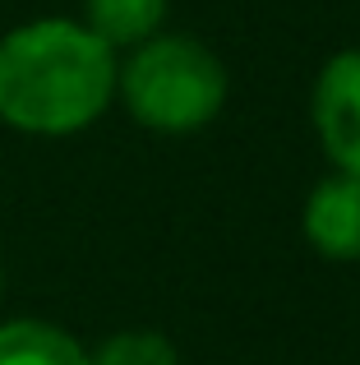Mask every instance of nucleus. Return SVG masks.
Masks as SVG:
<instances>
[{"label":"nucleus","mask_w":360,"mask_h":365,"mask_svg":"<svg viewBox=\"0 0 360 365\" xmlns=\"http://www.w3.org/2000/svg\"><path fill=\"white\" fill-rule=\"evenodd\" d=\"M116 93V51L83 24L37 19L0 37V120L23 134L88 130Z\"/></svg>","instance_id":"f257e3e1"},{"label":"nucleus","mask_w":360,"mask_h":365,"mask_svg":"<svg viewBox=\"0 0 360 365\" xmlns=\"http://www.w3.org/2000/svg\"><path fill=\"white\" fill-rule=\"evenodd\" d=\"M116 88L139 125L157 134H189L222 111L226 70L194 37H148L125 70H116Z\"/></svg>","instance_id":"f03ea898"},{"label":"nucleus","mask_w":360,"mask_h":365,"mask_svg":"<svg viewBox=\"0 0 360 365\" xmlns=\"http://www.w3.org/2000/svg\"><path fill=\"white\" fill-rule=\"evenodd\" d=\"M314 130L342 176H360V51H337L314 83Z\"/></svg>","instance_id":"7ed1b4c3"},{"label":"nucleus","mask_w":360,"mask_h":365,"mask_svg":"<svg viewBox=\"0 0 360 365\" xmlns=\"http://www.w3.org/2000/svg\"><path fill=\"white\" fill-rule=\"evenodd\" d=\"M300 232L324 259H360V176H328L309 190L300 208Z\"/></svg>","instance_id":"20e7f679"},{"label":"nucleus","mask_w":360,"mask_h":365,"mask_svg":"<svg viewBox=\"0 0 360 365\" xmlns=\"http://www.w3.org/2000/svg\"><path fill=\"white\" fill-rule=\"evenodd\" d=\"M0 365H92L79 338L46 319H9L0 324Z\"/></svg>","instance_id":"39448f33"},{"label":"nucleus","mask_w":360,"mask_h":365,"mask_svg":"<svg viewBox=\"0 0 360 365\" xmlns=\"http://www.w3.org/2000/svg\"><path fill=\"white\" fill-rule=\"evenodd\" d=\"M166 0H88V33L116 46H144L162 28Z\"/></svg>","instance_id":"423d86ee"},{"label":"nucleus","mask_w":360,"mask_h":365,"mask_svg":"<svg viewBox=\"0 0 360 365\" xmlns=\"http://www.w3.org/2000/svg\"><path fill=\"white\" fill-rule=\"evenodd\" d=\"M88 361H92V365H180L171 338H162V333H148V329L116 333V338H107Z\"/></svg>","instance_id":"0eeeda50"},{"label":"nucleus","mask_w":360,"mask_h":365,"mask_svg":"<svg viewBox=\"0 0 360 365\" xmlns=\"http://www.w3.org/2000/svg\"><path fill=\"white\" fill-rule=\"evenodd\" d=\"M0 287H5V268H0Z\"/></svg>","instance_id":"6e6552de"}]
</instances>
